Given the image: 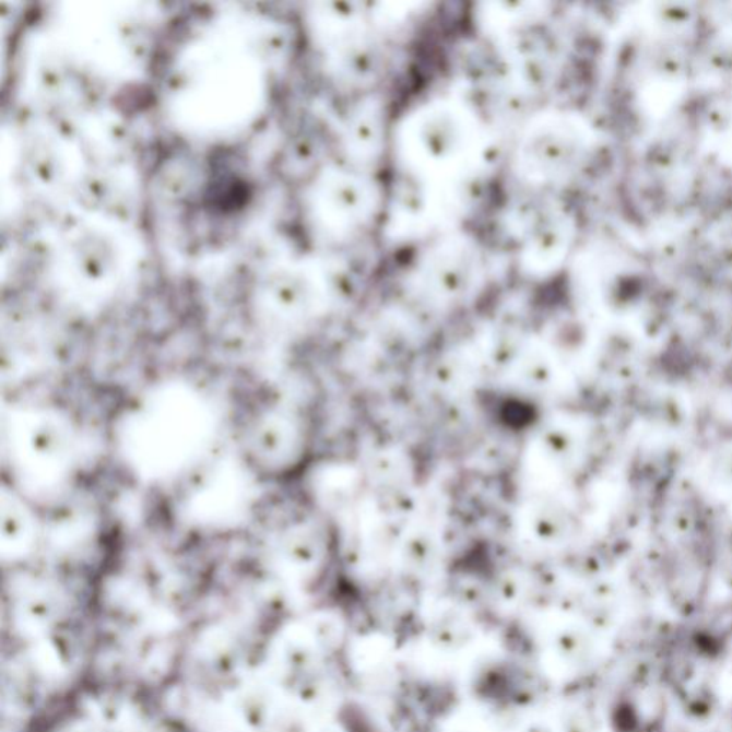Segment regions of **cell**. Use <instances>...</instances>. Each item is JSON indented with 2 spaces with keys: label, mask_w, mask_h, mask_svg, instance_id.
I'll return each mask as SVG.
<instances>
[{
  "label": "cell",
  "mask_w": 732,
  "mask_h": 732,
  "mask_svg": "<svg viewBox=\"0 0 732 732\" xmlns=\"http://www.w3.org/2000/svg\"><path fill=\"white\" fill-rule=\"evenodd\" d=\"M523 521L530 539L535 544L550 548L560 539L559 531L565 518L558 504L550 501V498H541L528 505Z\"/></svg>",
  "instance_id": "cell-1"
}]
</instances>
